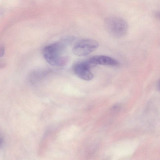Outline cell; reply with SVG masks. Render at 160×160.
<instances>
[{
	"label": "cell",
	"mask_w": 160,
	"mask_h": 160,
	"mask_svg": "<svg viewBox=\"0 0 160 160\" xmlns=\"http://www.w3.org/2000/svg\"><path fill=\"white\" fill-rule=\"evenodd\" d=\"M88 60L94 66L99 64L109 66H116L119 64L118 62L112 58L106 56L98 55L93 56Z\"/></svg>",
	"instance_id": "5b68a950"
},
{
	"label": "cell",
	"mask_w": 160,
	"mask_h": 160,
	"mask_svg": "<svg viewBox=\"0 0 160 160\" xmlns=\"http://www.w3.org/2000/svg\"><path fill=\"white\" fill-rule=\"evenodd\" d=\"M46 73L45 72H41L37 71H32L28 76V81L31 84H34L38 81Z\"/></svg>",
	"instance_id": "8992f818"
},
{
	"label": "cell",
	"mask_w": 160,
	"mask_h": 160,
	"mask_svg": "<svg viewBox=\"0 0 160 160\" xmlns=\"http://www.w3.org/2000/svg\"><path fill=\"white\" fill-rule=\"evenodd\" d=\"M66 47L65 43L61 42L46 46L42 50L43 56L47 62L52 66H64L67 61V58L62 56Z\"/></svg>",
	"instance_id": "6da1fadb"
},
{
	"label": "cell",
	"mask_w": 160,
	"mask_h": 160,
	"mask_svg": "<svg viewBox=\"0 0 160 160\" xmlns=\"http://www.w3.org/2000/svg\"><path fill=\"white\" fill-rule=\"evenodd\" d=\"M5 52V49L3 45L0 46V58L2 57Z\"/></svg>",
	"instance_id": "52a82bcc"
},
{
	"label": "cell",
	"mask_w": 160,
	"mask_h": 160,
	"mask_svg": "<svg viewBox=\"0 0 160 160\" xmlns=\"http://www.w3.org/2000/svg\"><path fill=\"white\" fill-rule=\"evenodd\" d=\"M94 66L87 60L75 64L73 67V71L79 78L83 80L89 81L94 77L90 68Z\"/></svg>",
	"instance_id": "277c9868"
},
{
	"label": "cell",
	"mask_w": 160,
	"mask_h": 160,
	"mask_svg": "<svg viewBox=\"0 0 160 160\" xmlns=\"http://www.w3.org/2000/svg\"><path fill=\"white\" fill-rule=\"evenodd\" d=\"M5 65V63L2 61H0V68L2 67Z\"/></svg>",
	"instance_id": "ba28073f"
},
{
	"label": "cell",
	"mask_w": 160,
	"mask_h": 160,
	"mask_svg": "<svg viewBox=\"0 0 160 160\" xmlns=\"http://www.w3.org/2000/svg\"><path fill=\"white\" fill-rule=\"evenodd\" d=\"M99 46L98 42L92 39H84L77 42L72 49L74 54L84 56L88 55L95 50Z\"/></svg>",
	"instance_id": "3957f363"
},
{
	"label": "cell",
	"mask_w": 160,
	"mask_h": 160,
	"mask_svg": "<svg viewBox=\"0 0 160 160\" xmlns=\"http://www.w3.org/2000/svg\"><path fill=\"white\" fill-rule=\"evenodd\" d=\"M104 24L108 32L115 38L123 37L126 35L128 31L127 22L120 17H108L104 20Z\"/></svg>",
	"instance_id": "7a4b0ae2"
}]
</instances>
